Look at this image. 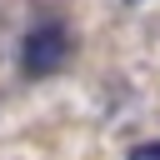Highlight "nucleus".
Listing matches in <instances>:
<instances>
[{
	"label": "nucleus",
	"instance_id": "nucleus-1",
	"mask_svg": "<svg viewBox=\"0 0 160 160\" xmlns=\"http://www.w3.org/2000/svg\"><path fill=\"white\" fill-rule=\"evenodd\" d=\"M70 55H75V35H70V25L55 20V15H50V20H35V25L25 30V40H20V70H25L30 80L60 75Z\"/></svg>",
	"mask_w": 160,
	"mask_h": 160
},
{
	"label": "nucleus",
	"instance_id": "nucleus-2",
	"mask_svg": "<svg viewBox=\"0 0 160 160\" xmlns=\"http://www.w3.org/2000/svg\"><path fill=\"white\" fill-rule=\"evenodd\" d=\"M125 160H160V140H145V145H135Z\"/></svg>",
	"mask_w": 160,
	"mask_h": 160
},
{
	"label": "nucleus",
	"instance_id": "nucleus-3",
	"mask_svg": "<svg viewBox=\"0 0 160 160\" xmlns=\"http://www.w3.org/2000/svg\"><path fill=\"white\" fill-rule=\"evenodd\" d=\"M130 5H135V0H130Z\"/></svg>",
	"mask_w": 160,
	"mask_h": 160
}]
</instances>
